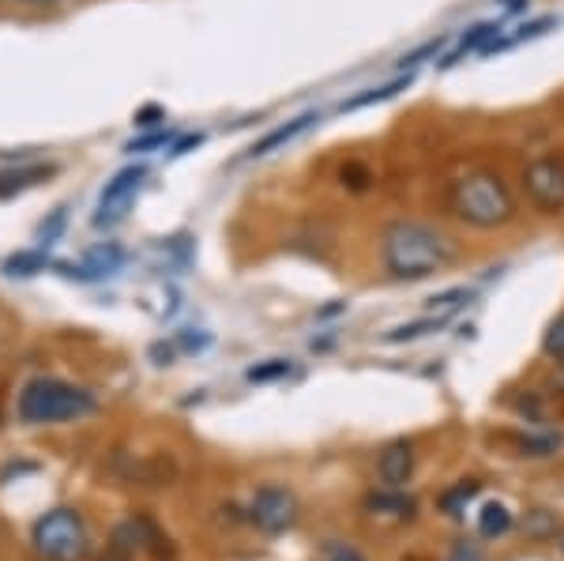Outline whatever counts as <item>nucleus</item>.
<instances>
[{
    "label": "nucleus",
    "mask_w": 564,
    "mask_h": 561,
    "mask_svg": "<svg viewBox=\"0 0 564 561\" xmlns=\"http://www.w3.org/2000/svg\"><path fill=\"white\" fill-rule=\"evenodd\" d=\"M313 121H321V117H316L313 110H308V114H302V117H294V121L279 125V129H271L268 136H260V140L252 143L249 155H252V159H263V155H271V151L286 148V143H290V140H297V136H302Z\"/></svg>",
    "instance_id": "nucleus-9"
},
{
    "label": "nucleus",
    "mask_w": 564,
    "mask_h": 561,
    "mask_svg": "<svg viewBox=\"0 0 564 561\" xmlns=\"http://www.w3.org/2000/svg\"><path fill=\"white\" fill-rule=\"evenodd\" d=\"M327 561H366V558L354 547H347V542H332V547H327Z\"/></svg>",
    "instance_id": "nucleus-26"
},
{
    "label": "nucleus",
    "mask_w": 564,
    "mask_h": 561,
    "mask_svg": "<svg viewBox=\"0 0 564 561\" xmlns=\"http://www.w3.org/2000/svg\"><path fill=\"white\" fill-rule=\"evenodd\" d=\"M121 260H124V252L117 249V246H98V249H90V252H87L84 268H76L72 276H79V279H102V276H113V271L121 268Z\"/></svg>",
    "instance_id": "nucleus-12"
},
{
    "label": "nucleus",
    "mask_w": 564,
    "mask_h": 561,
    "mask_svg": "<svg viewBox=\"0 0 564 561\" xmlns=\"http://www.w3.org/2000/svg\"><path fill=\"white\" fill-rule=\"evenodd\" d=\"M411 84H414L411 72H399V76H391L388 84L369 87L366 95H354V98H347V103H343V114H347V110H366V106H372V103H388V98H395L399 90H406Z\"/></svg>",
    "instance_id": "nucleus-11"
},
{
    "label": "nucleus",
    "mask_w": 564,
    "mask_h": 561,
    "mask_svg": "<svg viewBox=\"0 0 564 561\" xmlns=\"http://www.w3.org/2000/svg\"><path fill=\"white\" fill-rule=\"evenodd\" d=\"M65 223H68V207H57V212H53V219L42 223V230H39L42 246H53V241L61 238V230H65Z\"/></svg>",
    "instance_id": "nucleus-22"
},
{
    "label": "nucleus",
    "mask_w": 564,
    "mask_h": 561,
    "mask_svg": "<svg viewBox=\"0 0 564 561\" xmlns=\"http://www.w3.org/2000/svg\"><path fill=\"white\" fill-rule=\"evenodd\" d=\"M369 509L391 513V517H411L414 501H411V497H403V494H372L369 497Z\"/></svg>",
    "instance_id": "nucleus-18"
},
{
    "label": "nucleus",
    "mask_w": 564,
    "mask_h": 561,
    "mask_svg": "<svg viewBox=\"0 0 564 561\" xmlns=\"http://www.w3.org/2000/svg\"><path fill=\"white\" fill-rule=\"evenodd\" d=\"M154 117H166V114H162L159 106H148V110L135 114V125H154Z\"/></svg>",
    "instance_id": "nucleus-29"
},
{
    "label": "nucleus",
    "mask_w": 564,
    "mask_h": 561,
    "mask_svg": "<svg viewBox=\"0 0 564 561\" xmlns=\"http://www.w3.org/2000/svg\"><path fill=\"white\" fill-rule=\"evenodd\" d=\"M143 177H148V170L143 166H124L117 170L113 181H106L102 188V201H98V215H95V226H109L117 223L124 215V207L135 201V193H140Z\"/></svg>",
    "instance_id": "nucleus-7"
},
{
    "label": "nucleus",
    "mask_w": 564,
    "mask_h": 561,
    "mask_svg": "<svg viewBox=\"0 0 564 561\" xmlns=\"http://www.w3.org/2000/svg\"><path fill=\"white\" fill-rule=\"evenodd\" d=\"M154 148H170V132H154V136H143V140L129 143V151H154Z\"/></svg>",
    "instance_id": "nucleus-25"
},
{
    "label": "nucleus",
    "mask_w": 564,
    "mask_h": 561,
    "mask_svg": "<svg viewBox=\"0 0 564 561\" xmlns=\"http://www.w3.org/2000/svg\"><path fill=\"white\" fill-rule=\"evenodd\" d=\"M494 39H500V23H497V20L470 26V34H463L456 50H452V53H444V61H441V65H444V68H452V65H456V61L467 57V53H486V45L494 42Z\"/></svg>",
    "instance_id": "nucleus-10"
},
{
    "label": "nucleus",
    "mask_w": 564,
    "mask_h": 561,
    "mask_svg": "<svg viewBox=\"0 0 564 561\" xmlns=\"http://www.w3.org/2000/svg\"><path fill=\"white\" fill-rule=\"evenodd\" d=\"M339 181H343V188H347V193H369V188H372V181H377V174H372V166H369V162L350 159L347 166L339 170Z\"/></svg>",
    "instance_id": "nucleus-15"
},
{
    "label": "nucleus",
    "mask_w": 564,
    "mask_h": 561,
    "mask_svg": "<svg viewBox=\"0 0 564 561\" xmlns=\"http://www.w3.org/2000/svg\"><path fill=\"white\" fill-rule=\"evenodd\" d=\"M475 494H478V483H459L456 490H448V494L441 497V509H444V513H452V517H456V513H459L463 505H467Z\"/></svg>",
    "instance_id": "nucleus-20"
},
{
    "label": "nucleus",
    "mask_w": 564,
    "mask_h": 561,
    "mask_svg": "<svg viewBox=\"0 0 564 561\" xmlns=\"http://www.w3.org/2000/svg\"><path fill=\"white\" fill-rule=\"evenodd\" d=\"M542 350H545V358H553V362H564V313L557 316V321L545 328V336H542Z\"/></svg>",
    "instance_id": "nucleus-19"
},
{
    "label": "nucleus",
    "mask_w": 564,
    "mask_h": 561,
    "mask_svg": "<svg viewBox=\"0 0 564 561\" xmlns=\"http://www.w3.org/2000/svg\"><path fill=\"white\" fill-rule=\"evenodd\" d=\"M20 4H57V0H20Z\"/></svg>",
    "instance_id": "nucleus-31"
},
{
    "label": "nucleus",
    "mask_w": 564,
    "mask_h": 561,
    "mask_svg": "<svg viewBox=\"0 0 564 561\" xmlns=\"http://www.w3.org/2000/svg\"><path fill=\"white\" fill-rule=\"evenodd\" d=\"M290 374V362L275 358L271 366H252L249 369V381H275V377H286Z\"/></svg>",
    "instance_id": "nucleus-23"
},
{
    "label": "nucleus",
    "mask_w": 564,
    "mask_h": 561,
    "mask_svg": "<svg viewBox=\"0 0 564 561\" xmlns=\"http://www.w3.org/2000/svg\"><path fill=\"white\" fill-rule=\"evenodd\" d=\"M459 241L448 226L417 215H395L380 226V268L395 283H417L456 265Z\"/></svg>",
    "instance_id": "nucleus-1"
},
{
    "label": "nucleus",
    "mask_w": 564,
    "mask_h": 561,
    "mask_svg": "<svg viewBox=\"0 0 564 561\" xmlns=\"http://www.w3.org/2000/svg\"><path fill=\"white\" fill-rule=\"evenodd\" d=\"M185 347H188V350H199V347H207V336H185Z\"/></svg>",
    "instance_id": "nucleus-30"
},
{
    "label": "nucleus",
    "mask_w": 564,
    "mask_h": 561,
    "mask_svg": "<svg viewBox=\"0 0 564 561\" xmlns=\"http://www.w3.org/2000/svg\"><path fill=\"white\" fill-rule=\"evenodd\" d=\"M508 528H512V513H508V505H500V501L481 505V513H478V531H481V536L497 539V536H505Z\"/></svg>",
    "instance_id": "nucleus-14"
},
{
    "label": "nucleus",
    "mask_w": 564,
    "mask_h": 561,
    "mask_svg": "<svg viewBox=\"0 0 564 561\" xmlns=\"http://www.w3.org/2000/svg\"><path fill=\"white\" fill-rule=\"evenodd\" d=\"M520 196L527 207L539 215H564V155L557 151H545V155L527 159L520 166Z\"/></svg>",
    "instance_id": "nucleus-4"
},
{
    "label": "nucleus",
    "mask_w": 564,
    "mask_h": 561,
    "mask_svg": "<svg viewBox=\"0 0 564 561\" xmlns=\"http://www.w3.org/2000/svg\"><path fill=\"white\" fill-rule=\"evenodd\" d=\"M193 143H204V136L196 132V136H185V140H177L174 148H170V155H185V151L193 148Z\"/></svg>",
    "instance_id": "nucleus-28"
},
{
    "label": "nucleus",
    "mask_w": 564,
    "mask_h": 561,
    "mask_svg": "<svg viewBox=\"0 0 564 561\" xmlns=\"http://www.w3.org/2000/svg\"><path fill=\"white\" fill-rule=\"evenodd\" d=\"M561 554H564V531H561Z\"/></svg>",
    "instance_id": "nucleus-32"
},
{
    "label": "nucleus",
    "mask_w": 564,
    "mask_h": 561,
    "mask_svg": "<svg viewBox=\"0 0 564 561\" xmlns=\"http://www.w3.org/2000/svg\"><path fill=\"white\" fill-rule=\"evenodd\" d=\"M34 547L45 561H84L87 528L76 509H53L34 524Z\"/></svg>",
    "instance_id": "nucleus-5"
},
{
    "label": "nucleus",
    "mask_w": 564,
    "mask_h": 561,
    "mask_svg": "<svg viewBox=\"0 0 564 561\" xmlns=\"http://www.w3.org/2000/svg\"><path fill=\"white\" fill-rule=\"evenodd\" d=\"M452 561H481V554H478L475 542H456V550H452Z\"/></svg>",
    "instance_id": "nucleus-27"
},
{
    "label": "nucleus",
    "mask_w": 564,
    "mask_h": 561,
    "mask_svg": "<svg viewBox=\"0 0 564 561\" xmlns=\"http://www.w3.org/2000/svg\"><path fill=\"white\" fill-rule=\"evenodd\" d=\"M459 302H470V287H456V291H444L430 298V310H441V316H448Z\"/></svg>",
    "instance_id": "nucleus-21"
},
{
    "label": "nucleus",
    "mask_w": 564,
    "mask_h": 561,
    "mask_svg": "<svg viewBox=\"0 0 564 561\" xmlns=\"http://www.w3.org/2000/svg\"><path fill=\"white\" fill-rule=\"evenodd\" d=\"M95 396L87 388L61 381V377H34L20 392V422L26 427H61V422H79L95 414Z\"/></svg>",
    "instance_id": "nucleus-3"
},
{
    "label": "nucleus",
    "mask_w": 564,
    "mask_h": 561,
    "mask_svg": "<svg viewBox=\"0 0 564 561\" xmlns=\"http://www.w3.org/2000/svg\"><path fill=\"white\" fill-rule=\"evenodd\" d=\"M53 174V166H20V170H4L0 174V201H8V196L23 193V188L39 185V181H45Z\"/></svg>",
    "instance_id": "nucleus-13"
},
{
    "label": "nucleus",
    "mask_w": 564,
    "mask_h": 561,
    "mask_svg": "<svg viewBox=\"0 0 564 561\" xmlns=\"http://www.w3.org/2000/svg\"><path fill=\"white\" fill-rule=\"evenodd\" d=\"M377 472H380V478H384V486H391V490H399V486L411 483V475H414V449H411V441H391V445L380 452Z\"/></svg>",
    "instance_id": "nucleus-8"
},
{
    "label": "nucleus",
    "mask_w": 564,
    "mask_h": 561,
    "mask_svg": "<svg viewBox=\"0 0 564 561\" xmlns=\"http://www.w3.org/2000/svg\"><path fill=\"white\" fill-rule=\"evenodd\" d=\"M249 513H252V524H257L260 531L279 536V531L294 528L297 501H294V494L282 490V486H260L257 497H252V505H249Z\"/></svg>",
    "instance_id": "nucleus-6"
},
{
    "label": "nucleus",
    "mask_w": 564,
    "mask_h": 561,
    "mask_svg": "<svg viewBox=\"0 0 564 561\" xmlns=\"http://www.w3.org/2000/svg\"><path fill=\"white\" fill-rule=\"evenodd\" d=\"M441 42H444V39H430V42H425V45H417L414 53H406V57L399 61V68H414V65H422V61L430 57V53H436V50H441Z\"/></svg>",
    "instance_id": "nucleus-24"
},
{
    "label": "nucleus",
    "mask_w": 564,
    "mask_h": 561,
    "mask_svg": "<svg viewBox=\"0 0 564 561\" xmlns=\"http://www.w3.org/2000/svg\"><path fill=\"white\" fill-rule=\"evenodd\" d=\"M444 215L478 234L508 230L520 219V188L497 166H467L444 185Z\"/></svg>",
    "instance_id": "nucleus-2"
},
{
    "label": "nucleus",
    "mask_w": 564,
    "mask_h": 561,
    "mask_svg": "<svg viewBox=\"0 0 564 561\" xmlns=\"http://www.w3.org/2000/svg\"><path fill=\"white\" fill-rule=\"evenodd\" d=\"M448 321V316H425V321H414V324H399V328H391L384 343H411V339H422L430 336V332H436L441 324Z\"/></svg>",
    "instance_id": "nucleus-16"
},
{
    "label": "nucleus",
    "mask_w": 564,
    "mask_h": 561,
    "mask_svg": "<svg viewBox=\"0 0 564 561\" xmlns=\"http://www.w3.org/2000/svg\"><path fill=\"white\" fill-rule=\"evenodd\" d=\"M4 271L8 276H39V271H45V252L42 249H23V252H15V257H8L4 260Z\"/></svg>",
    "instance_id": "nucleus-17"
}]
</instances>
